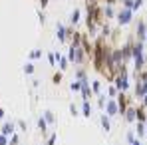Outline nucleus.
Wrapping results in <instances>:
<instances>
[{
	"instance_id": "nucleus-1",
	"label": "nucleus",
	"mask_w": 147,
	"mask_h": 145,
	"mask_svg": "<svg viewBox=\"0 0 147 145\" xmlns=\"http://www.w3.org/2000/svg\"><path fill=\"white\" fill-rule=\"evenodd\" d=\"M115 101H117V109H119V115H123V113L127 111V107H131V105H133L131 97L127 96L125 92H117V96H115Z\"/></svg>"
},
{
	"instance_id": "nucleus-2",
	"label": "nucleus",
	"mask_w": 147,
	"mask_h": 145,
	"mask_svg": "<svg viewBox=\"0 0 147 145\" xmlns=\"http://www.w3.org/2000/svg\"><path fill=\"white\" fill-rule=\"evenodd\" d=\"M113 86L117 88V92H127V88H129V76H127V70L115 76V80H113Z\"/></svg>"
},
{
	"instance_id": "nucleus-3",
	"label": "nucleus",
	"mask_w": 147,
	"mask_h": 145,
	"mask_svg": "<svg viewBox=\"0 0 147 145\" xmlns=\"http://www.w3.org/2000/svg\"><path fill=\"white\" fill-rule=\"evenodd\" d=\"M117 24L119 26H127V24H131V18H133V10L131 8H121L119 12H117Z\"/></svg>"
},
{
	"instance_id": "nucleus-4",
	"label": "nucleus",
	"mask_w": 147,
	"mask_h": 145,
	"mask_svg": "<svg viewBox=\"0 0 147 145\" xmlns=\"http://www.w3.org/2000/svg\"><path fill=\"white\" fill-rule=\"evenodd\" d=\"M103 109H105V115H109V117L119 115V109H117V101H115V97H107Z\"/></svg>"
},
{
	"instance_id": "nucleus-5",
	"label": "nucleus",
	"mask_w": 147,
	"mask_h": 145,
	"mask_svg": "<svg viewBox=\"0 0 147 145\" xmlns=\"http://www.w3.org/2000/svg\"><path fill=\"white\" fill-rule=\"evenodd\" d=\"M145 28H147V24H145V20H137V26H135V32H133V36H135V40L137 42H143L145 44Z\"/></svg>"
},
{
	"instance_id": "nucleus-6",
	"label": "nucleus",
	"mask_w": 147,
	"mask_h": 145,
	"mask_svg": "<svg viewBox=\"0 0 147 145\" xmlns=\"http://www.w3.org/2000/svg\"><path fill=\"white\" fill-rule=\"evenodd\" d=\"M135 96L137 97L147 96V80H143V78H135Z\"/></svg>"
},
{
	"instance_id": "nucleus-7",
	"label": "nucleus",
	"mask_w": 147,
	"mask_h": 145,
	"mask_svg": "<svg viewBox=\"0 0 147 145\" xmlns=\"http://www.w3.org/2000/svg\"><path fill=\"white\" fill-rule=\"evenodd\" d=\"M82 99H86V101H90L92 97H94V92H92V86H90V80H84L82 82Z\"/></svg>"
},
{
	"instance_id": "nucleus-8",
	"label": "nucleus",
	"mask_w": 147,
	"mask_h": 145,
	"mask_svg": "<svg viewBox=\"0 0 147 145\" xmlns=\"http://www.w3.org/2000/svg\"><path fill=\"white\" fill-rule=\"evenodd\" d=\"M135 121L147 123V107L145 105H137L135 107Z\"/></svg>"
},
{
	"instance_id": "nucleus-9",
	"label": "nucleus",
	"mask_w": 147,
	"mask_h": 145,
	"mask_svg": "<svg viewBox=\"0 0 147 145\" xmlns=\"http://www.w3.org/2000/svg\"><path fill=\"white\" fill-rule=\"evenodd\" d=\"M56 60L60 62V70H62V72H66V70L70 68V60H68V56H64V54L56 52Z\"/></svg>"
},
{
	"instance_id": "nucleus-10",
	"label": "nucleus",
	"mask_w": 147,
	"mask_h": 145,
	"mask_svg": "<svg viewBox=\"0 0 147 145\" xmlns=\"http://www.w3.org/2000/svg\"><path fill=\"white\" fill-rule=\"evenodd\" d=\"M14 131H16V123H12V121H4V123H2V135L10 137Z\"/></svg>"
},
{
	"instance_id": "nucleus-11",
	"label": "nucleus",
	"mask_w": 147,
	"mask_h": 145,
	"mask_svg": "<svg viewBox=\"0 0 147 145\" xmlns=\"http://www.w3.org/2000/svg\"><path fill=\"white\" fill-rule=\"evenodd\" d=\"M56 32H58V40L64 42V44H68V38H66V26L58 24V26H56Z\"/></svg>"
},
{
	"instance_id": "nucleus-12",
	"label": "nucleus",
	"mask_w": 147,
	"mask_h": 145,
	"mask_svg": "<svg viewBox=\"0 0 147 145\" xmlns=\"http://www.w3.org/2000/svg\"><path fill=\"white\" fill-rule=\"evenodd\" d=\"M38 127H40L42 139H46V137H48V121L44 119V117H40V119H38Z\"/></svg>"
},
{
	"instance_id": "nucleus-13",
	"label": "nucleus",
	"mask_w": 147,
	"mask_h": 145,
	"mask_svg": "<svg viewBox=\"0 0 147 145\" xmlns=\"http://www.w3.org/2000/svg\"><path fill=\"white\" fill-rule=\"evenodd\" d=\"M125 121H129V123H133L135 121V105H131V107H127V111L121 115Z\"/></svg>"
},
{
	"instance_id": "nucleus-14",
	"label": "nucleus",
	"mask_w": 147,
	"mask_h": 145,
	"mask_svg": "<svg viewBox=\"0 0 147 145\" xmlns=\"http://www.w3.org/2000/svg\"><path fill=\"white\" fill-rule=\"evenodd\" d=\"M82 115H84V117H90V115H92V103L86 101V99L82 101Z\"/></svg>"
},
{
	"instance_id": "nucleus-15",
	"label": "nucleus",
	"mask_w": 147,
	"mask_h": 145,
	"mask_svg": "<svg viewBox=\"0 0 147 145\" xmlns=\"http://www.w3.org/2000/svg\"><path fill=\"white\" fill-rule=\"evenodd\" d=\"M80 18H82V12H80V8H74L72 16H70V24H72V26H76L78 22H80Z\"/></svg>"
},
{
	"instance_id": "nucleus-16",
	"label": "nucleus",
	"mask_w": 147,
	"mask_h": 145,
	"mask_svg": "<svg viewBox=\"0 0 147 145\" xmlns=\"http://www.w3.org/2000/svg\"><path fill=\"white\" fill-rule=\"evenodd\" d=\"M76 80H80V82L88 80V72H86V66H82V68H78V70H76Z\"/></svg>"
},
{
	"instance_id": "nucleus-17",
	"label": "nucleus",
	"mask_w": 147,
	"mask_h": 145,
	"mask_svg": "<svg viewBox=\"0 0 147 145\" xmlns=\"http://www.w3.org/2000/svg\"><path fill=\"white\" fill-rule=\"evenodd\" d=\"M99 121H101V127H103V129H105V133H107V131L111 129V121H109V115H105V113H103Z\"/></svg>"
},
{
	"instance_id": "nucleus-18",
	"label": "nucleus",
	"mask_w": 147,
	"mask_h": 145,
	"mask_svg": "<svg viewBox=\"0 0 147 145\" xmlns=\"http://www.w3.org/2000/svg\"><path fill=\"white\" fill-rule=\"evenodd\" d=\"M62 78H64V72H62V70H60V72H54L52 84H54V86H60V84H62Z\"/></svg>"
},
{
	"instance_id": "nucleus-19",
	"label": "nucleus",
	"mask_w": 147,
	"mask_h": 145,
	"mask_svg": "<svg viewBox=\"0 0 147 145\" xmlns=\"http://www.w3.org/2000/svg\"><path fill=\"white\" fill-rule=\"evenodd\" d=\"M113 16H115V14H113V8H111V6L107 4V6L103 8V18H105V20H111Z\"/></svg>"
},
{
	"instance_id": "nucleus-20",
	"label": "nucleus",
	"mask_w": 147,
	"mask_h": 145,
	"mask_svg": "<svg viewBox=\"0 0 147 145\" xmlns=\"http://www.w3.org/2000/svg\"><path fill=\"white\" fill-rule=\"evenodd\" d=\"M92 92H94V96H99V92H101V82H92Z\"/></svg>"
},
{
	"instance_id": "nucleus-21",
	"label": "nucleus",
	"mask_w": 147,
	"mask_h": 145,
	"mask_svg": "<svg viewBox=\"0 0 147 145\" xmlns=\"http://www.w3.org/2000/svg\"><path fill=\"white\" fill-rule=\"evenodd\" d=\"M70 90L72 92H82V82L80 80H74L72 84H70Z\"/></svg>"
},
{
	"instance_id": "nucleus-22",
	"label": "nucleus",
	"mask_w": 147,
	"mask_h": 145,
	"mask_svg": "<svg viewBox=\"0 0 147 145\" xmlns=\"http://www.w3.org/2000/svg\"><path fill=\"white\" fill-rule=\"evenodd\" d=\"M56 139H58V133H50L46 137V145H56Z\"/></svg>"
},
{
	"instance_id": "nucleus-23",
	"label": "nucleus",
	"mask_w": 147,
	"mask_h": 145,
	"mask_svg": "<svg viewBox=\"0 0 147 145\" xmlns=\"http://www.w3.org/2000/svg\"><path fill=\"white\" fill-rule=\"evenodd\" d=\"M107 96H109V97H115V96H117V88H115L113 84H109V88H107Z\"/></svg>"
},
{
	"instance_id": "nucleus-24",
	"label": "nucleus",
	"mask_w": 147,
	"mask_h": 145,
	"mask_svg": "<svg viewBox=\"0 0 147 145\" xmlns=\"http://www.w3.org/2000/svg\"><path fill=\"white\" fill-rule=\"evenodd\" d=\"M145 123H141V121H137V135H145Z\"/></svg>"
},
{
	"instance_id": "nucleus-25",
	"label": "nucleus",
	"mask_w": 147,
	"mask_h": 145,
	"mask_svg": "<svg viewBox=\"0 0 147 145\" xmlns=\"http://www.w3.org/2000/svg\"><path fill=\"white\" fill-rule=\"evenodd\" d=\"M44 119L48 121V123H54L56 117H54V113H52V111H44Z\"/></svg>"
},
{
	"instance_id": "nucleus-26",
	"label": "nucleus",
	"mask_w": 147,
	"mask_h": 145,
	"mask_svg": "<svg viewBox=\"0 0 147 145\" xmlns=\"http://www.w3.org/2000/svg\"><path fill=\"white\" fill-rule=\"evenodd\" d=\"M30 58H32V60L42 58V50H32V52H30Z\"/></svg>"
},
{
	"instance_id": "nucleus-27",
	"label": "nucleus",
	"mask_w": 147,
	"mask_h": 145,
	"mask_svg": "<svg viewBox=\"0 0 147 145\" xmlns=\"http://www.w3.org/2000/svg\"><path fill=\"white\" fill-rule=\"evenodd\" d=\"M8 145H18V135H16V133H12V135L8 137Z\"/></svg>"
},
{
	"instance_id": "nucleus-28",
	"label": "nucleus",
	"mask_w": 147,
	"mask_h": 145,
	"mask_svg": "<svg viewBox=\"0 0 147 145\" xmlns=\"http://www.w3.org/2000/svg\"><path fill=\"white\" fill-rule=\"evenodd\" d=\"M24 72L28 74V76H30V74H34V64H32V62H28V64L24 66Z\"/></svg>"
},
{
	"instance_id": "nucleus-29",
	"label": "nucleus",
	"mask_w": 147,
	"mask_h": 145,
	"mask_svg": "<svg viewBox=\"0 0 147 145\" xmlns=\"http://www.w3.org/2000/svg\"><path fill=\"white\" fill-rule=\"evenodd\" d=\"M141 6H143V0H133V6H131V10L135 12V10H139Z\"/></svg>"
},
{
	"instance_id": "nucleus-30",
	"label": "nucleus",
	"mask_w": 147,
	"mask_h": 145,
	"mask_svg": "<svg viewBox=\"0 0 147 145\" xmlns=\"http://www.w3.org/2000/svg\"><path fill=\"white\" fill-rule=\"evenodd\" d=\"M48 62H50V66H56V52L48 54Z\"/></svg>"
},
{
	"instance_id": "nucleus-31",
	"label": "nucleus",
	"mask_w": 147,
	"mask_h": 145,
	"mask_svg": "<svg viewBox=\"0 0 147 145\" xmlns=\"http://www.w3.org/2000/svg\"><path fill=\"white\" fill-rule=\"evenodd\" d=\"M105 99H107V97H103V96L98 97V107H99V109H103V107H105Z\"/></svg>"
},
{
	"instance_id": "nucleus-32",
	"label": "nucleus",
	"mask_w": 147,
	"mask_h": 145,
	"mask_svg": "<svg viewBox=\"0 0 147 145\" xmlns=\"http://www.w3.org/2000/svg\"><path fill=\"white\" fill-rule=\"evenodd\" d=\"M16 125L20 127V131H26V123H24L22 119H18V121H16Z\"/></svg>"
},
{
	"instance_id": "nucleus-33",
	"label": "nucleus",
	"mask_w": 147,
	"mask_h": 145,
	"mask_svg": "<svg viewBox=\"0 0 147 145\" xmlns=\"http://www.w3.org/2000/svg\"><path fill=\"white\" fill-rule=\"evenodd\" d=\"M0 145H8V137L0 133Z\"/></svg>"
},
{
	"instance_id": "nucleus-34",
	"label": "nucleus",
	"mask_w": 147,
	"mask_h": 145,
	"mask_svg": "<svg viewBox=\"0 0 147 145\" xmlns=\"http://www.w3.org/2000/svg\"><path fill=\"white\" fill-rule=\"evenodd\" d=\"M70 111H72V115H74V117H76V115H80V113H78V107H76L74 103L70 105Z\"/></svg>"
},
{
	"instance_id": "nucleus-35",
	"label": "nucleus",
	"mask_w": 147,
	"mask_h": 145,
	"mask_svg": "<svg viewBox=\"0 0 147 145\" xmlns=\"http://www.w3.org/2000/svg\"><path fill=\"white\" fill-rule=\"evenodd\" d=\"M38 2H40V6H42V10H44V8H46V6L50 4V0H38Z\"/></svg>"
},
{
	"instance_id": "nucleus-36",
	"label": "nucleus",
	"mask_w": 147,
	"mask_h": 145,
	"mask_svg": "<svg viewBox=\"0 0 147 145\" xmlns=\"http://www.w3.org/2000/svg\"><path fill=\"white\" fill-rule=\"evenodd\" d=\"M127 141H129V143H133V141H135V137H133V133H131V131L127 133Z\"/></svg>"
},
{
	"instance_id": "nucleus-37",
	"label": "nucleus",
	"mask_w": 147,
	"mask_h": 145,
	"mask_svg": "<svg viewBox=\"0 0 147 145\" xmlns=\"http://www.w3.org/2000/svg\"><path fill=\"white\" fill-rule=\"evenodd\" d=\"M4 117H6V111H4V109H2V107H0V121L4 119Z\"/></svg>"
},
{
	"instance_id": "nucleus-38",
	"label": "nucleus",
	"mask_w": 147,
	"mask_h": 145,
	"mask_svg": "<svg viewBox=\"0 0 147 145\" xmlns=\"http://www.w3.org/2000/svg\"><path fill=\"white\" fill-rule=\"evenodd\" d=\"M131 145H141V143H139V141H133V143H131Z\"/></svg>"
},
{
	"instance_id": "nucleus-39",
	"label": "nucleus",
	"mask_w": 147,
	"mask_h": 145,
	"mask_svg": "<svg viewBox=\"0 0 147 145\" xmlns=\"http://www.w3.org/2000/svg\"><path fill=\"white\" fill-rule=\"evenodd\" d=\"M99 2H103V0H99Z\"/></svg>"
},
{
	"instance_id": "nucleus-40",
	"label": "nucleus",
	"mask_w": 147,
	"mask_h": 145,
	"mask_svg": "<svg viewBox=\"0 0 147 145\" xmlns=\"http://www.w3.org/2000/svg\"><path fill=\"white\" fill-rule=\"evenodd\" d=\"M0 107H2V105H0Z\"/></svg>"
}]
</instances>
